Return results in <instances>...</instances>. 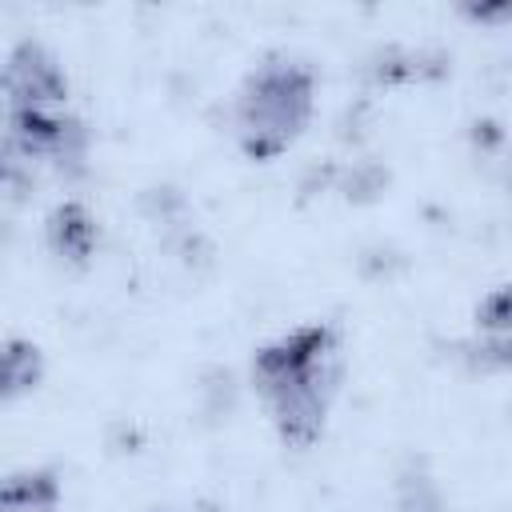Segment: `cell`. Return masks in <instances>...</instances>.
Here are the masks:
<instances>
[{
	"label": "cell",
	"mask_w": 512,
	"mask_h": 512,
	"mask_svg": "<svg viewBox=\"0 0 512 512\" xmlns=\"http://www.w3.org/2000/svg\"><path fill=\"white\" fill-rule=\"evenodd\" d=\"M316 72L288 56L260 60L232 100L236 144L248 160H276L312 120Z\"/></svg>",
	"instance_id": "obj_1"
},
{
	"label": "cell",
	"mask_w": 512,
	"mask_h": 512,
	"mask_svg": "<svg viewBox=\"0 0 512 512\" xmlns=\"http://www.w3.org/2000/svg\"><path fill=\"white\" fill-rule=\"evenodd\" d=\"M340 360V332L336 324H300L280 340L264 344L252 360V384L264 400L296 388L300 380L316 376L324 364Z\"/></svg>",
	"instance_id": "obj_2"
},
{
	"label": "cell",
	"mask_w": 512,
	"mask_h": 512,
	"mask_svg": "<svg viewBox=\"0 0 512 512\" xmlns=\"http://www.w3.org/2000/svg\"><path fill=\"white\" fill-rule=\"evenodd\" d=\"M340 376H344V368H340V360H332L316 376H308L296 388H284L280 396L268 400L276 432L284 436V444L308 448L324 432V416H328V404H332V396L340 388Z\"/></svg>",
	"instance_id": "obj_3"
},
{
	"label": "cell",
	"mask_w": 512,
	"mask_h": 512,
	"mask_svg": "<svg viewBox=\"0 0 512 512\" xmlns=\"http://www.w3.org/2000/svg\"><path fill=\"white\" fill-rule=\"evenodd\" d=\"M0 88L12 108H56L68 96V76L44 44L24 40L8 52L0 68Z\"/></svg>",
	"instance_id": "obj_4"
},
{
	"label": "cell",
	"mask_w": 512,
	"mask_h": 512,
	"mask_svg": "<svg viewBox=\"0 0 512 512\" xmlns=\"http://www.w3.org/2000/svg\"><path fill=\"white\" fill-rule=\"evenodd\" d=\"M44 236H48V248H52L56 260H64L72 268H84L96 252L100 228H96L92 212L80 200H64V204L52 208V216L44 224Z\"/></svg>",
	"instance_id": "obj_5"
},
{
	"label": "cell",
	"mask_w": 512,
	"mask_h": 512,
	"mask_svg": "<svg viewBox=\"0 0 512 512\" xmlns=\"http://www.w3.org/2000/svg\"><path fill=\"white\" fill-rule=\"evenodd\" d=\"M60 476L52 468H24L0 480V512H56Z\"/></svg>",
	"instance_id": "obj_6"
},
{
	"label": "cell",
	"mask_w": 512,
	"mask_h": 512,
	"mask_svg": "<svg viewBox=\"0 0 512 512\" xmlns=\"http://www.w3.org/2000/svg\"><path fill=\"white\" fill-rule=\"evenodd\" d=\"M44 376V356L32 340H4L0 344V404L32 392Z\"/></svg>",
	"instance_id": "obj_7"
},
{
	"label": "cell",
	"mask_w": 512,
	"mask_h": 512,
	"mask_svg": "<svg viewBox=\"0 0 512 512\" xmlns=\"http://www.w3.org/2000/svg\"><path fill=\"white\" fill-rule=\"evenodd\" d=\"M448 500L436 484V476L424 468V464H408L400 476H396V488H392V512H444Z\"/></svg>",
	"instance_id": "obj_8"
},
{
	"label": "cell",
	"mask_w": 512,
	"mask_h": 512,
	"mask_svg": "<svg viewBox=\"0 0 512 512\" xmlns=\"http://www.w3.org/2000/svg\"><path fill=\"white\" fill-rule=\"evenodd\" d=\"M388 184V172L372 160H352V168L336 172V192H344L348 200H376Z\"/></svg>",
	"instance_id": "obj_9"
},
{
	"label": "cell",
	"mask_w": 512,
	"mask_h": 512,
	"mask_svg": "<svg viewBox=\"0 0 512 512\" xmlns=\"http://www.w3.org/2000/svg\"><path fill=\"white\" fill-rule=\"evenodd\" d=\"M504 320H508V300H504V288L488 292L476 308V324L488 332V336H504Z\"/></svg>",
	"instance_id": "obj_10"
},
{
	"label": "cell",
	"mask_w": 512,
	"mask_h": 512,
	"mask_svg": "<svg viewBox=\"0 0 512 512\" xmlns=\"http://www.w3.org/2000/svg\"><path fill=\"white\" fill-rule=\"evenodd\" d=\"M28 156H20L4 136H0V188H20L28 180Z\"/></svg>",
	"instance_id": "obj_11"
},
{
	"label": "cell",
	"mask_w": 512,
	"mask_h": 512,
	"mask_svg": "<svg viewBox=\"0 0 512 512\" xmlns=\"http://www.w3.org/2000/svg\"><path fill=\"white\" fill-rule=\"evenodd\" d=\"M200 512H220V508H212V504H204V508H200Z\"/></svg>",
	"instance_id": "obj_12"
},
{
	"label": "cell",
	"mask_w": 512,
	"mask_h": 512,
	"mask_svg": "<svg viewBox=\"0 0 512 512\" xmlns=\"http://www.w3.org/2000/svg\"><path fill=\"white\" fill-rule=\"evenodd\" d=\"M156 512H160V508H156Z\"/></svg>",
	"instance_id": "obj_13"
}]
</instances>
